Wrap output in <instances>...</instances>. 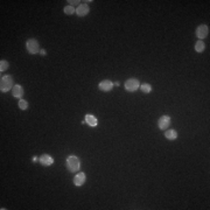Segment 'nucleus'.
<instances>
[{
	"instance_id": "9d476101",
	"label": "nucleus",
	"mask_w": 210,
	"mask_h": 210,
	"mask_svg": "<svg viewBox=\"0 0 210 210\" xmlns=\"http://www.w3.org/2000/svg\"><path fill=\"white\" fill-rule=\"evenodd\" d=\"M40 162H41V165L48 167V166H51L54 164V159L48 154H43L40 157Z\"/></svg>"
},
{
	"instance_id": "2eb2a0df",
	"label": "nucleus",
	"mask_w": 210,
	"mask_h": 210,
	"mask_svg": "<svg viewBox=\"0 0 210 210\" xmlns=\"http://www.w3.org/2000/svg\"><path fill=\"white\" fill-rule=\"evenodd\" d=\"M140 88H141V91H143L144 94H149V92L152 91V87H151L149 84H147V83H146V84H143Z\"/></svg>"
},
{
	"instance_id": "f3484780",
	"label": "nucleus",
	"mask_w": 210,
	"mask_h": 210,
	"mask_svg": "<svg viewBox=\"0 0 210 210\" xmlns=\"http://www.w3.org/2000/svg\"><path fill=\"white\" fill-rule=\"evenodd\" d=\"M7 68H8V62L7 61L0 62V71H1V73L5 71V70H7Z\"/></svg>"
},
{
	"instance_id": "a211bd4d",
	"label": "nucleus",
	"mask_w": 210,
	"mask_h": 210,
	"mask_svg": "<svg viewBox=\"0 0 210 210\" xmlns=\"http://www.w3.org/2000/svg\"><path fill=\"white\" fill-rule=\"evenodd\" d=\"M19 107H20L21 110H26L28 107V103L26 100H24V99H20L19 100Z\"/></svg>"
},
{
	"instance_id": "7ed1b4c3",
	"label": "nucleus",
	"mask_w": 210,
	"mask_h": 210,
	"mask_svg": "<svg viewBox=\"0 0 210 210\" xmlns=\"http://www.w3.org/2000/svg\"><path fill=\"white\" fill-rule=\"evenodd\" d=\"M26 47H27V50H28V53L30 54H37L40 51V46L37 43V41L35 39H29L27 43H26Z\"/></svg>"
},
{
	"instance_id": "423d86ee",
	"label": "nucleus",
	"mask_w": 210,
	"mask_h": 210,
	"mask_svg": "<svg viewBox=\"0 0 210 210\" xmlns=\"http://www.w3.org/2000/svg\"><path fill=\"white\" fill-rule=\"evenodd\" d=\"M170 125V117L168 116H162L160 119L158 120V126L160 130H167Z\"/></svg>"
},
{
	"instance_id": "0eeeda50",
	"label": "nucleus",
	"mask_w": 210,
	"mask_h": 210,
	"mask_svg": "<svg viewBox=\"0 0 210 210\" xmlns=\"http://www.w3.org/2000/svg\"><path fill=\"white\" fill-rule=\"evenodd\" d=\"M85 180H87V176L84 173H77L74 177V185L77 186V187H81L85 183Z\"/></svg>"
},
{
	"instance_id": "aec40b11",
	"label": "nucleus",
	"mask_w": 210,
	"mask_h": 210,
	"mask_svg": "<svg viewBox=\"0 0 210 210\" xmlns=\"http://www.w3.org/2000/svg\"><path fill=\"white\" fill-rule=\"evenodd\" d=\"M40 53H41V55H46V51H45V50H43V49L40 50Z\"/></svg>"
},
{
	"instance_id": "39448f33",
	"label": "nucleus",
	"mask_w": 210,
	"mask_h": 210,
	"mask_svg": "<svg viewBox=\"0 0 210 210\" xmlns=\"http://www.w3.org/2000/svg\"><path fill=\"white\" fill-rule=\"evenodd\" d=\"M209 34V27L207 25H200L196 29V36L202 40V39H206Z\"/></svg>"
},
{
	"instance_id": "f257e3e1",
	"label": "nucleus",
	"mask_w": 210,
	"mask_h": 210,
	"mask_svg": "<svg viewBox=\"0 0 210 210\" xmlns=\"http://www.w3.org/2000/svg\"><path fill=\"white\" fill-rule=\"evenodd\" d=\"M67 167L69 169L70 172H77L79 170V167H81V164H79V159L77 157H74V155H71L67 159Z\"/></svg>"
},
{
	"instance_id": "1a4fd4ad",
	"label": "nucleus",
	"mask_w": 210,
	"mask_h": 210,
	"mask_svg": "<svg viewBox=\"0 0 210 210\" xmlns=\"http://www.w3.org/2000/svg\"><path fill=\"white\" fill-rule=\"evenodd\" d=\"M89 11H90L89 6H88L87 4H82L77 7L76 13H77V15H78V17H85L88 13H89Z\"/></svg>"
},
{
	"instance_id": "4468645a",
	"label": "nucleus",
	"mask_w": 210,
	"mask_h": 210,
	"mask_svg": "<svg viewBox=\"0 0 210 210\" xmlns=\"http://www.w3.org/2000/svg\"><path fill=\"white\" fill-rule=\"evenodd\" d=\"M204 42L201 41V40H198L197 42H196V45H195V50L197 51V53H202L203 50H204Z\"/></svg>"
},
{
	"instance_id": "f03ea898",
	"label": "nucleus",
	"mask_w": 210,
	"mask_h": 210,
	"mask_svg": "<svg viewBox=\"0 0 210 210\" xmlns=\"http://www.w3.org/2000/svg\"><path fill=\"white\" fill-rule=\"evenodd\" d=\"M13 85V78L11 76H4L0 79V90L1 92H7L12 89Z\"/></svg>"
},
{
	"instance_id": "6ab92c4d",
	"label": "nucleus",
	"mask_w": 210,
	"mask_h": 210,
	"mask_svg": "<svg viewBox=\"0 0 210 210\" xmlns=\"http://www.w3.org/2000/svg\"><path fill=\"white\" fill-rule=\"evenodd\" d=\"M68 3H70L71 5H77L79 3V1H68Z\"/></svg>"
},
{
	"instance_id": "f8f14e48",
	"label": "nucleus",
	"mask_w": 210,
	"mask_h": 210,
	"mask_svg": "<svg viewBox=\"0 0 210 210\" xmlns=\"http://www.w3.org/2000/svg\"><path fill=\"white\" fill-rule=\"evenodd\" d=\"M85 123L89 124L92 127H95L98 125V120L96 119V117H94L92 115H87L85 116Z\"/></svg>"
},
{
	"instance_id": "20e7f679",
	"label": "nucleus",
	"mask_w": 210,
	"mask_h": 210,
	"mask_svg": "<svg viewBox=\"0 0 210 210\" xmlns=\"http://www.w3.org/2000/svg\"><path fill=\"white\" fill-rule=\"evenodd\" d=\"M139 88H140L139 81L136 78H130L125 83V89H126L128 92H133V91H136L137 89H139Z\"/></svg>"
},
{
	"instance_id": "412c9836",
	"label": "nucleus",
	"mask_w": 210,
	"mask_h": 210,
	"mask_svg": "<svg viewBox=\"0 0 210 210\" xmlns=\"http://www.w3.org/2000/svg\"><path fill=\"white\" fill-rule=\"evenodd\" d=\"M36 160H37V158H36V157H34V158H33V161H34V162H36Z\"/></svg>"
},
{
	"instance_id": "ddd939ff",
	"label": "nucleus",
	"mask_w": 210,
	"mask_h": 210,
	"mask_svg": "<svg viewBox=\"0 0 210 210\" xmlns=\"http://www.w3.org/2000/svg\"><path fill=\"white\" fill-rule=\"evenodd\" d=\"M165 137L168 140H175L177 138V133L175 130H168L165 132Z\"/></svg>"
},
{
	"instance_id": "6e6552de",
	"label": "nucleus",
	"mask_w": 210,
	"mask_h": 210,
	"mask_svg": "<svg viewBox=\"0 0 210 210\" xmlns=\"http://www.w3.org/2000/svg\"><path fill=\"white\" fill-rule=\"evenodd\" d=\"M98 88L102 91L107 92V91L112 90V88H113V83H112L111 81H109V79H104V81H102V82L99 83Z\"/></svg>"
},
{
	"instance_id": "9b49d317",
	"label": "nucleus",
	"mask_w": 210,
	"mask_h": 210,
	"mask_svg": "<svg viewBox=\"0 0 210 210\" xmlns=\"http://www.w3.org/2000/svg\"><path fill=\"white\" fill-rule=\"evenodd\" d=\"M12 92H13V96L14 97H17V98H20L24 96V89L21 85H14L12 89Z\"/></svg>"
},
{
	"instance_id": "dca6fc26",
	"label": "nucleus",
	"mask_w": 210,
	"mask_h": 210,
	"mask_svg": "<svg viewBox=\"0 0 210 210\" xmlns=\"http://www.w3.org/2000/svg\"><path fill=\"white\" fill-rule=\"evenodd\" d=\"M75 12H76V11H75V8L73 6H66V7H64V13L68 14V15H71V14H74Z\"/></svg>"
}]
</instances>
